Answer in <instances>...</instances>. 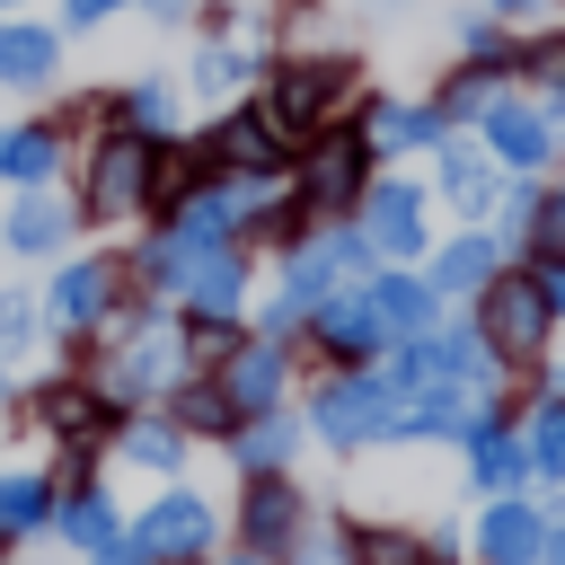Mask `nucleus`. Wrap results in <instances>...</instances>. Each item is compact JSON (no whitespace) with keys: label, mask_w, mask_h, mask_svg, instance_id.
<instances>
[{"label":"nucleus","mask_w":565,"mask_h":565,"mask_svg":"<svg viewBox=\"0 0 565 565\" xmlns=\"http://www.w3.org/2000/svg\"><path fill=\"white\" fill-rule=\"evenodd\" d=\"M547 291H539V274H494L486 291H477V344L494 353V362H539L547 353Z\"/></svg>","instance_id":"1"},{"label":"nucleus","mask_w":565,"mask_h":565,"mask_svg":"<svg viewBox=\"0 0 565 565\" xmlns=\"http://www.w3.org/2000/svg\"><path fill=\"white\" fill-rule=\"evenodd\" d=\"M344 97H353V62H344V53L282 62V71H274V97H265V124H274L282 141H300V132H318Z\"/></svg>","instance_id":"2"},{"label":"nucleus","mask_w":565,"mask_h":565,"mask_svg":"<svg viewBox=\"0 0 565 565\" xmlns=\"http://www.w3.org/2000/svg\"><path fill=\"white\" fill-rule=\"evenodd\" d=\"M318 433H327V441L406 433V388H397V380H327V388H318Z\"/></svg>","instance_id":"3"},{"label":"nucleus","mask_w":565,"mask_h":565,"mask_svg":"<svg viewBox=\"0 0 565 565\" xmlns=\"http://www.w3.org/2000/svg\"><path fill=\"white\" fill-rule=\"evenodd\" d=\"M150 159H159V141H141V132H106L97 159H88V221H124V212H141V203H150Z\"/></svg>","instance_id":"4"},{"label":"nucleus","mask_w":565,"mask_h":565,"mask_svg":"<svg viewBox=\"0 0 565 565\" xmlns=\"http://www.w3.org/2000/svg\"><path fill=\"white\" fill-rule=\"evenodd\" d=\"M362 168H371V141H362V132H318L309 159H300V212H318V221L353 212Z\"/></svg>","instance_id":"5"},{"label":"nucleus","mask_w":565,"mask_h":565,"mask_svg":"<svg viewBox=\"0 0 565 565\" xmlns=\"http://www.w3.org/2000/svg\"><path fill=\"white\" fill-rule=\"evenodd\" d=\"M477 124H486V150H494L503 168H547V159H556V115L530 106V97H503V88H494V106H486Z\"/></svg>","instance_id":"6"},{"label":"nucleus","mask_w":565,"mask_h":565,"mask_svg":"<svg viewBox=\"0 0 565 565\" xmlns=\"http://www.w3.org/2000/svg\"><path fill=\"white\" fill-rule=\"evenodd\" d=\"M132 547L159 565V556H203L212 547V503L203 494H168V503H150L141 512V530H132Z\"/></svg>","instance_id":"7"},{"label":"nucleus","mask_w":565,"mask_h":565,"mask_svg":"<svg viewBox=\"0 0 565 565\" xmlns=\"http://www.w3.org/2000/svg\"><path fill=\"white\" fill-rule=\"evenodd\" d=\"M362 212H371V221H362L371 256H415V247H424V194H415V185H380Z\"/></svg>","instance_id":"8"},{"label":"nucleus","mask_w":565,"mask_h":565,"mask_svg":"<svg viewBox=\"0 0 565 565\" xmlns=\"http://www.w3.org/2000/svg\"><path fill=\"white\" fill-rule=\"evenodd\" d=\"M282 150H291V141L265 124V106H247V115H230V124L212 132V159H221V168H247V177H274Z\"/></svg>","instance_id":"9"},{"label":"nucleus","mask_w":565,"mask_h":565,"mask_svg":"<svg viewBox=\"0 0 565 565\" xmlns=\"http://www.w3.org/2000/svg\"><path fill=\"white\" fill-rule=\"evenodd\" d=\"M309 318H318V344H327V353H344V362L380 353V318H371V291H327Z\"/></svg>","instance_id":"10"},{"label":"nucleus","mask_w":565,"mask_h":565,"mask_svg":"<svg viewBox=\"0 0 565 565\" xmlns=\"http://www.w3.org/2000/svg\"><path fill=\"white\" fill-rule=\"evenodd\" d=\"M221 397H230L238 415H265V406L282 397V353H274V344H238V353L221 362Z\"/></svg>","instance_id":"11"},{"label":"nucleus","mask_w":565,"mask_h":565,"mask_svg":"<svg viewBox=\"0 0 565 565\" xmlns=\"http://www.w3.org/2000/svg\"><path fill=\"white\" fill-rule=\"evenodd\" d=\"M362 141H371V150H424V141H450V124H441V106H397V97H380V106L362 115Z\"/></svg>","instance_id":"12"},{"label":"nucleus","mask_w":565,"mask_h":565,"mask_svg":"<svg viewBox=\"0 0 565 565\" xmlns=\"http://www.w3.org/2000/svg\"><path fill=\"white\" fill-rule=\"evenodd\" d=\"M238 256H221V247H185V274H177V291L203 309V318H230L238 309Z\"/></svg>","instance_id":"13"},{"label":"nucleus","mask_w":565,"mask_h":565,"mask_svg":"<svg viewBox=\"0 0 565 565\" xmlns=\"http://www.w3.org/2000/svg\"><path fill=\"white\" fill-rule=\"evenodd\" d=\"M362 291H371L380 335H424V327H433V300H441L433 282H406V274H371Z\"/></svg>","instance_id":"14"},{"label":"nucleus","mask_w":565,"mask_h":565,"mask_svg":"<svg viewBox=\"0 0 565 565\" xmlns=\"http://www.w3.org/2000/svg\"><path fill=\"white\" fill-rule=\"evenodd\" d=\"M291 530H300V494L265 468V477L247 486V547H256V556H274V547H291Z\"/></svg>","instance_id":"15"},{"label":"nucleus","mask_w":565,"mask_h":565,"mask_svg":"<svg viewBox=\"0 0 565 565\" xmlns=\"http://www.w3.org/2000/svg\"><path fill=\"white\" fill-rule=\"evenodd\" d=\"M477 547H486V565H530V556L547 547V521H539L530 503H494V512L477 521Z\"/></svg>","instance_id":"16"},{"label":"nucleus","mask_w":565,"mask_h":565,"mask_svg":"<svg viewBox=\"0 0 565 565\" xmlns=\"http://www.w3.org/2000/svg\"><path fill=\"white\" fill-rule=\"evenodd\" d=\"M441 194H450L459 212H494V150L441 141Z\"/></svg>","instance_id":"17"},{"label":"nucleus","mask_w":565,"mask_h":565,"mask_svg":"<svg viewBox=\"0 0 565 565\" xmlns=\"http://www.w3.org/2000/svg\"><path fill=\"white\" fill-rule=\"evenodd\" d=\"M106 291H115V265H62L53 291H44V309H53V327H88L106 309Z\"/></svg>","instance_id":"18"},{"label":"nucleus","mask_w":565,"mask_h":565,"mask_svg":"<svg viewBox=\"0 0 565 565\" xmlns=\"http://www.w3.org/2000/svg\"><path fill=\"white\" fill-rule=\"evenodd\" d=\"M468 459H477V486H486V494H512V486L530 477V441H512L494 415L468 433Z\"/></svg>","instance_id":"19"},{"label":"nucleus","mask_w":565,"mask_h":565,"mask_svg":"<svg viewBox=\"0 0 565 565\" xmlns=\"http://www.w3.org/2000/svg\"><path fill=\"white\" fill-rule=\"evenodd\" d=\"M177 371V335L168 327H132L124 353H115V388H159Z\"/></svg>","instance_id":"20"},{"label":"nucleus","mask_w":565,"mask_h":565,"mask_svg":"<svg viewBox=\"0 0 565 565\" xmlns=\"http://www.w3.org/2000/svg\"><path fill=\"white\" fill-rule=\"evenodd\" d=\"M494 274H503V265H494V238H477V230L433 256V291H486Z\"/></svg>","instance_id":"21"},{"label":"nucleus","mask_w":565,"mask_h":565,"mask_svg":"<svg viewBox=\"0 0 565 565\" xmlns=\"http://www.w3.org/2000/svg\"><path fill=\"white\" fill-rule=\"evenodd\" d=\"M53 71V35L44 26H0V79L9 88H35Z\"/></svg>","instance_id":"22"},{"label":"nucleus","mask_w":565,"mask_h":565,"mask_svg":"<svg viewBox=\"0 0 565 565\" xmlns=\"http://www.w3.org/2000/svg\"><path fill=\"white\" fill-rule=\"evenodd\" d=\"M521 247H530V265H565V185L530 203V221H521Z\"/></svg>","instance_id":"23"},{"label":"nucleus","mask_w":565,"mask_h":565,"mask_svg":"<svg viewBox=\"0 0 565 565\" xmlns=\"http://www.w3.org/2000/svg\"><path fill=\"white\" fill-rule=\"evenodd\" d=\"M44 168H53V132H35V124H9V132H0V177L35 185Z\"/></svg>","instance_id":"24"},{"label":"nucleus","mask_w":565,"mask_h":565,"mask_svg":"<svg viewBox=\"0 0 565 565\" xmlns=\"http://www.w3.org/2000/svg\"><path fill=\"white\" fill-rule=\"evenodd\" d=\"M62 230H71V212H62V203H18V221H9V247L44 256V247H62Z\"/></svg>","instance_id":"25"},{"label":"nucleus","mask_w":565,"mask_h":565,"mask_svg":"<svg viewBox=\"0 0 565 565\" xmlns=\"http://www.w3.org/2000/svg\"><path fill=\"white\" fill-rule=\"evenodd\" d=\"M44 424H53L62 441H88L106 415H97V397H88V388H53V397H44Z\"/></svg>","instance_id":"26"},{"label":"nucleus","mask_w":565,"mask_h":565,"mask_svg":"<svg viewBox=\"0 0 565 565\" xmlns=\"http://www.w3.org/2000/svg\"><path fill=\"white\" fill-rule=\"evenodd\" d=\"M344 556H353V565H424V547H415L406 530H353Z\"/></svg>","instance_id":"27"},{"label":"nucleus","mask_w":565,"mask_h":565,"mask_svg":"<svg viewBox=\"0 0 565 565\" xmlns=\"http://www.w3.org/2000/svg\"><path fill=\"white\" fill-rule=\"evenodd\" d=\"M291 441H300L291 424H274V415H256V424L238 433V459H247V468H282V459H291Z\"/></svg>","instance_id":"28"},{"label":"nucleus","mask_w":565,"mask_h":565,"mask_svg":"<svg viewBox=\"0 0 565 565\" xmlns=\"http://www.w3.org/2000/svg\"><path fill=\"white\" fill-rule=\"evenodd\" d=\"M44 494L53 486H35V477H0V530H35L44 521Z\"/></svg>","instance_id":"29"},{"label":"nucleus","mask_w":565,"mask_h":565,"mask_svg":"<svg viewBox=\"0 0 565 565\" xmlns=\"http://www.w3.org/2000/svg\"><path fill=\"white\" fill-rule=\"evenodd\" d=\"M530 459H539V468H547V477H565V397H556V406H539V415H530Z\"/></svg>","instance_id":"30"},{"label":"nucleus","mask_w":565,"mask_h":565,"mask_svg":"<svg viewBox=\"0 0 565 565\" xmlns=\"http://www.w3.org/2000/svg\"><path fill=\"white\" fill-rule=\"evenodd\" d=\"M62 530H71L79 547H106V539H115V512H106L97 494H79V503H62Z\"/></svg>","instance_id":"31"},{"label":"nucleus","mask_w":565,"mask_h":565,"mask_svg":"<svg viewBox=\"0 0 565 565\" xmlns=\"http://www.w3.org/2000/svg\"><path fill=\"white\" fill-rule=\"evenodd\" d=\"M124 450H132L141 468H177V433H168V424H132V433H124Z\"/></svg>","instance_id":"32"},{"label":"nucleus","mask_w":565,"mask_h":565,"mask_svg":"<svg viewBox=\"0 0 565 565\" xmlns=\"http://www.w3.org/2000/svg\"><path fill=\"white\" fill-rule=\"evenodd\" d=\"M238 71H247V62H238L230 44H203V53H194V88H230Z\"/></svg>","instance_id":"33"},{"label":"nucleus","mask_w":565,"mask_h":565,"mask_svg":"<svg viewBox=\"0 0 565 565\" xmlns=\"http://www.w3.org/2000/svg\"><path fill=\"white\" fill-rule=\"evenodd\" d=\"M124 115H132V132H159V124H168V88H159V79H141V88L124 97Z\"/></svg>","instance_id":"34"},{"label":"nucleus","mask_w":565,"mask_h":565,"mask_svg":"<svg viewBox=\"0 0 565 565\" xmlns=\"http://www.w3.org/2000/svg\"><path fill=\"white\" fill-rule=\"evenodd\" d=\"M230 415H238V406H230L221 388H194V397H185V424H203V433H230Z\"/></svg>","instance_id":"35"},{"label":"nucleus","mask_w":565,"mask_h":565,"mask_svg":"<svg viewBox=\"0 0 565 565\" xmlns=\"http://www.w3.org/2000/svg\"><path fill=\"white\" fill-rule=\"evenodd\" d=\"M230 353H238V335H230L221 318H212V327H194V362H230Z\"/></svg>","instance_id":"36"},{"label":"nucleus","mask_w":565,"mask_h":565,"mask_svg":"<svg viewBox=\"0 0 565 565\" xmlns=\"http://www.w3.org/2000/svg\"><path fill=\"white\" fill-rule=\"evenodd\" d=\"M18 344H26V300L0 291V353H18Z\"/></svg>","instance_id":"37"},{"label":"nucleus","mask_w":565,"mask_h":565,"mask_svg":"<svg viewBox=\"0 0 565 565\" xmlns=\"http://www.w3.org/2000/svg\"><path fill=\"white\" fill-rule=\"evenodd\" d=\"M71 9V26H97V18H115V0H62Z\"/></svg>","instance_id":"38"},{"label":"nucleus","mask_w":565,"mask_h":565,"mask_svg":"<svg viewBox=\"0 0 565 565\" xmlns=\"http://www.w3.org/2000/svg\"><path fill=\"white\" fill-rule=\"evenodd\" d=\"M539 291H547V309H565V265H539Z\"/></svg>","instance_id":"39"},{"label":"nucleus","mask_w":565,"mask_h":565,"mask_svg":"<svg viewBox=\"0 0 565 565\" xmlns=\"http://www.w3.org/2000/svg\"><path fill=\"white\" fill-rule=\"evenodd\" d=\"M106 565H150V556H141V547H132V539H124V547H115V539H106Z\"/></svg>","instance_id":"40"},{"label":"nucleus","mask_w":565,"mask_h":565,"mask_svg":"<svg viewBox=\"0 0 565 565\" xmlns=\"http://www.w3.org/2000/svg\"><path fill=\"white\" fill-rule=\"evenodd\" d=\"M486 9H494V18H530L539 0H486Z\"/></svg>","instance_id":"41"},{"label":"nucleus","mask_w":565,"mask_h":565,"mask_svg":"<svg viewBox=\"0 0 565 565\" xmlns=\"http://www.w3.org/2000/svg\"><path fill=\"white\" fill-rule=\"evenodd\" d=\"M539 556H547V565H565V530H547V547H539Z\"/></svg>","instance_id":"42"},{"label":"nucleus","mask_w":565,"mask_h":565,"mask_svg":"<svg viewBox=\"0 0 565 565\" xmlns=\"http://www.w3.org/2000/svg\"><path fill=\"white\" fill-rule=\"evenodd\" d=\"M547 115H556V124H565V79H556V106H547Z\"/></svg>","instance_id":"43"},{"label":"nucleus","mask_w":565,"mask_h":565,"mask_svg":"<svg viewBox=\"0 0 565 565\" xmlns=\"http://www.w3.org/2000/svg\"><path fill=\"white\" fill-rule=\"evenodd\" d=\"M150 9H159V18H177V9H185V0H150Z\"/></svg>","instance_id":"44"},{"label":"nucleus","mask_w":565,"mask_h":565,"mask_svg":"<svg viewBox=\"0 0 565 565\" xmlns=\"http://www.w3.org/2000/svg\"><path fill=\"white\" fill-rule=\"evenodd\" d=\"M238 565H265V556H256V547H247V556H238Z\"/></svg>","instance_id":"45"},{"label":"nucleus","mask_w":565,"mask_h":565,"mask_svg":"<svg viewBox=\"0 0 565 565\" xmlns=\"http://www.w3.org/2000/svg\"><path fill=\"white\" fill-rule=\"evenodd\" d=\"M424 565H441V556H424Z\"/></svg>","instance_id":"46"}]
</instances>
